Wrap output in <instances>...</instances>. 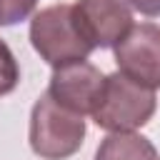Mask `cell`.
<instances>
[{"mask_svg":"<svg viewBox=\"0 0 160 160\" xmlns=\"http://www.w3.org/2000/svg\"><path fill=\"white\" fill-rule=\"evenodd\" d=\"M72 10L92 48H115L132 28V12L125 0H78Z\"/></svg>","mask_w":160,"mask_h":160,"instance_id":"cell-6","label":"cell"},{"mask_svg":"<svg viewBox=\"0 0 160 160\" xmlns=\"http://www.w3.org/2000/svg\"><path fill=\"white\" fill-rule=\"evenodd\" d=\"M28 140L38 158L65 160L80 150L85 140V120L82 115L62 108L48 92H42L30 112Z\"/></svg>","mask_w":160,"mask_h":160,"instance_id":"cell-3","label":"cell"},{"mask_svg":"<svg viewBox=\"0 0 160 160\" xmlns=\"http://www.w3.org/2000/svg\"><path fill=\"white\" fill-rule=\"evenodd\" d=\"M20 82V68L18 60L5 40H0V95H8Z\"/></svg>","mask_w":160,"mask_h":160,"instance_id":"cell-8","label":"cell"},{"mask_svg":"<svg viewBox=\"0 0 160 160\" xmlns=\"http://www.w3.org/2000/svg\"><path fill=\"white\" fill-rule=\"evenodd\" d=\"M105 75L88 60H75L60 68H52V78L48 85V95L60 102L62 108L78 112V115H88L92 112L100 88H102Z\"/></svg>","mask_w":160,"mask_h":160,"instance_id":"cell-5","label":"cell"},{"mask_svg":"<svg viewBox=\"0 0 160 160\" xmlns=\"http://www.w3.org/2000/svg\"><path fill=\"white\" fill-rule=\"evenodd\" d=\"M115 62L130 80L158 90L160 88V25H132L115 45Z\"/></svg>","mask_w":160,"mask_h":160,"instance_id":"cell-4","label":"cell"},{"mask_svg":"<svg viewBox=\"0 0 160 160\" xmlns=\"http://www.w3.org/2000/svg\"><path fill=\"white\" fill-rule=\"evenodd\" d=\"M155 108H158L155 90L130 80L118 70L105 75L98 102L90 115L95 125L108 132H132L145 122H150Z\"/></svg>","mask_w":160,"mask_h":160,"instance_id":"cell-1","label":"cell"},{"mask_svg":"<svg viewBox=\"0 0 160 160\" xmlns=\"http://www.w3.org/2000/svg\"><path fill=\"white\" fill-rule=\"evenodd\" d=\"M95 160H160L155 145L132 132H110L95 150Z\"/></svg>","mask_w":160,"mask_h":160,"instance_id":"cell-7","label":"cell"},{"mask_svg":"<svg viewBox=\"0 0 160 160\" xmlns=\"http://www.w3.org/2000/svg\"><path fill=\"white\" fill-rule=\"evenodd\" d=\"M38 0H0V28L18 25L28 20L35 10Z\"/></svg>","mask_w":160,"mask_h":160,"instance_id":"cell-9","label":"cell"},{"mask_svg":"<svg viewBox=\"0 0 160 160\" xmlns=\"http://www.w3.org/2000/svg\"><path fill=\"white\" fill-rule=\"evenodd\" d=\"M30 42L35 52L52 68L88 60V55L95 50L92 42L82 35L75 10L68 2H58L50 8H42L30 20Z\"/></svg>","mask_w":160,"mask_h":160,"instance_id":"cell-2","label":"cell"},{"mask_svg":"<svg viewBox=\"0 0 160 160\" xmlns=\"http://www.w3.org/2000/svg\"><path fill=\"white\" fill-rule=\"evenodd\" d=\"M132 10L148 18H160V0H125Z\"/></svg>","mask_w":160,"mask_h":160,"instance_id":"cell-10","label":"cell"}]
</instances>
